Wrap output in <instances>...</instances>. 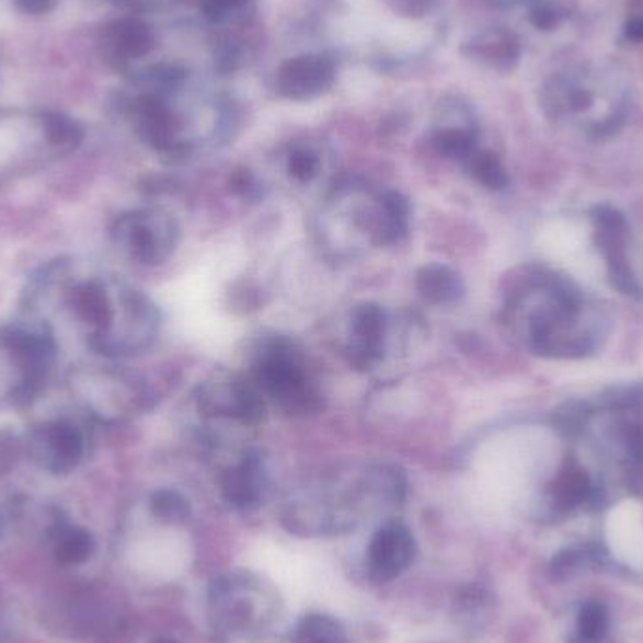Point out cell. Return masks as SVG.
Here are the masks:
<instances>
[{
  "instance_id": "obj_7",
  "label": "cell",
  "mask_w": 643,
  "mask_h": 643,
  "mask_svg": "<svg viewBox=\"0 0 643 643\" xmlns=\"http://www.w3.org/2000/svg\"><path fill=\"white\" fill-rule=\"evenodd\" d=\"M337 67L332 57L311 54L298 55L280 65L275 87L280 96L290 100H311L332 89Z\"/></svg>"
},
{
  "instance_id": "obj_8",
  "label": "cell",
  "mask_w": 643,
  "mask_h": 643,
  "mask_svg": "<svg viewBox=\"0 0 643 643\" xmlns=\"http://www.w3.org/2000/svg\"><path fill=\"white\" fill-rule=\"evenodd\" d=\"M414 537L406 525L392 521L375 532L367 548V569L377 584L392 582L409 569L414 559Z\"/></svg>"
},
{
  "instance_id": "obj_23",
  "label": "cell",
  "mask_w": 643,
  "mask_h": 643,
  "mask_svg": "<svg viewBox=\"0 0 643 643\" xmlns=\"http://www.w3.org/2000/svg\"><path fill=\"white\" fill-rule=\"evenodd\" d=\"M286 172L301 185L311 183L320 172L319 153L309 146H294L286 154Z\"/></svg>"
},
{
  "instance_id": "obj_11",
  "label": "cell",
  "mask_w": 643,
  "mask_h": 643,
  "mask_svg": "<svg viewBox=\"0 0 643 643\" xmlns=\"http://www.w3.org/2000/svg\"><path fill=\"white\" fill-rule=\"evenodd\" d=\"M267 472L260 451H245L238 463L222 474L220 490L230 506L238 510H252L259 506L266 491Z\"/></svg>"
},
{
  "instance_id": "obj_3",
  "label": "cell",
  "mask_w": 643,
  "mask_h": 643,
  "mask_svg": "<svg viewBox=\"0 0 643 643\" xmlns=\"http://www.w3.org/2000/svg\"><path fill=\"white\" fill-rule=\"evenodd\" d=\"M251 378L264 399L294 416L311 414L322 405V395L303 359L286 338L275 335L262 341L254 354Z\"/></svg>"
},
{
  "instance_id": "obj_5",
  "label": "cell",
  "mask_w": 643,
  "mask_h": 643,
  "mask_svg": "<svg viewBox=\"0 0 643 643\" xmlns=\"http://www.w3.org/2000/svg\"><path fill=\"white\" fill-rule=\"evenodd\" d=\"M34 463L51 474H68L85 456V437L68 420H49L34 425L23 443Z\"/></svg>"
},
{
  "instance_id": "obj_24",
  "label": "cell",
  "mask_w": 643,
  "mask_h": 643,
  "mask_svg": "<svg viewBox=\"0 0 643 643\" xmlns=\"http://www.w3.org/2000/svg\"><path fill=\"white\" fill-rule=\"evenodd\" d=\"M571 18V10L558 0H529V23L538 31H555Z\"/></svg>"
},
{
  "instance_id": "obj_4",
  "label": "cell",
  "mask_w": 643,
  "mask_h": 643,
  "mask_svg": "<svg viewBox=\"0 0 643 643\" xmlns=\"http://www.w3.org/2000/svg\"><path fill=\"white\" fill-rule=\"evenodd\" d=\"M113 241L143 266H160L180 241V226L162 209H136L120 215L112 228Z\"/></svg>"
},
{
  "instance_id": "obj_28",
  "label": "cell",
  "mask_w": 643,
  "mask_h": 643,
  "mask_svg": "<svg viewBox=\"0 0 643 643\" xmlns=\"http://www.w3.org/2000/svg\"><path fill=\"white\" fill-rule=\"evenodd\" d=\"M393 7L403 15L420 18V15H425L429 12L432 0H393Z\"/></svg>"
},
{
  "instance_id": "obj_29",
  "label": "cell",
  "mask_w": 643,
  "mask_h": 643,
  "mask_svg": "<svg viewBox=\"0 0 643 643\" xmlns=\"http://www.w3.org/2000/svg\"><path fill=\"white\" fill-rule=\"evenodd\" d=\"M624 41L632 42V44H640L643 42V12L630 15L623 27Z\"/></svg>"
},
{
  "instance_id": "obj_1",
  "label": "cell",
  "mask_w": 643,
  "mask_h": 643,
  "mask_svg": "<svg viewBox=\"0 0 643 643\" xmlns=\"http://www.w3.org/2000/svg\"><path fill=\"white\" fill-rule=\"evenodd\" d=\"M504 324L524 348L546 359H582L597 354L610 332L606 312L572 280L535 269L506 294Z\"/></svg>"
},
{
  "instance_id": "obj_6",
  "label": "cell",
  "mask_w": 643,
  "mask_h": 643,
  "mask_svg": "<svg viewBox=\"0 0 643 643\" xmlns=\"http://www.w3.org/2000/svg\"><path fill=\"white\" fill-rule=\"evenodd\" d=\"M198 403L211 416L243 425L260 424L266 416V399L252 378L236 375L213 378L199 386Z\"/></svg>"
},
{
  "instance_id": "obj_9",
  "label": "cell",
  "mask_w": 643,
  "mask_h": 643,
  "mask_svg": "<svg viewBox=\"0 0 643 643\" xmlns=\"http://www.w3.org/2000/svg\"><path fill=\"white\" fill-rule=\"evenodd\" d=\"M388 317L377 303H359L351 312L348 325V358L359 369H371L384 358L388 343Z\"/></svg>"
},
{
  "instance_id": "obj_16",
  "label": "cell",
  "mask_w": 643,
  "mask_h": 643,
  "mask_svg": "<svg viewBox=\"0 0 643 643\" xmlns=\"http://www.w3.org/2000/svg\"><path fill=\"white\" fill-rule=\"evenodd\" d=\"M611 544L619 558L632 564H638L640 559L643 564V514L640 506L627 503L617 508L611 521Z\"/></svg>"
},
{
  "instance_id": "obj_25",
  "label": "cell",
  "mask_w": 643,
  "mask_h": 643,
  "mask_svg": "<svg viewBox=\"0 0 643 643\" xmlns=\"http://www.w3.org/2000/svg\"><path fill=\"white\" fill-rule=\"evenodd\" d=\"M23 450V443L12 429H0V478L12 472Z\"/></svg>"
},
{
  "instance_id": "obj_22",
  "label": "cell",
  "mask_w": 643,
  "mask_h": 643,
  "mask_svg": "<svg viewBox=\"0 0 643 643\" xmlns=\"http://www.w3.org/2000/svg\"><path fill=\"white\" fill-rule=\"evenodd\" d=\"M151 512L164 524H183L191 514V506L177 491L160 490L151 497Z\"/></svg>"
},
{
  "instance_id": "obj_2",
  "label": "cell",
  "mask_w": 643,
  "mask_h": 643,
  "mask_svg": "<svg viewBox=\"0 0 643 643\" xmlns=\"http://www.w3.org/2000/svg\"><path fill=\"white\" fill-rule=\"evenodd\" d=\"M540 106L555 125L589 140H606L629 117L630 89L611 68L577 65L544 81Z\"/></svg>"
},
{
  "instance_id": "obj_21",
  "label": "cell",
  "mask_w": 643,
  "mask_h": 643,
  "mask_svg": "<svg viewBox=\"0 0 643 643\" xmlns=\"http://www.w3.org/2000/svg\"><path fill=\"white\" fill-rule=\"evenodd\" d=\"M296 643H346V640L332 617L309 616L298 627Z\"/></svg>"
},
{
  "instance_id": "obj_14",
  "label": "cell",
  "mask_w": 643,
  "mask_h": 643,
  "mask_svg": "<svg viewBox=\"0 0 643 643\" xmlns=\"http://www.w3.org/2000/svg\"><path fill=\"white\" fill-rule=\"evenodd\" d=\"M414 285L424 301L432 306H453L464 296L463 279L445 264L420 267Z\"/></svg>"
},
{
  "instance_id": "obj_26",
  "label": "cell",
  "mask_w": 643,
  "mask_h": 643,
  "mask_svg": "<svg viewBox=\"0 0 643 643\" xmlns=\"http://www.w3.org/2000/svg\"><path fill=\"white\" fill-rule=\"evenodd\" d=\"M251 2L252 0H202L199 7H202V12H204L207 20L213 21V23H220V21H226L228 18H232L233 14L241 12Z\"/></svg>"
},
{
  "instance_id": "obj_31",
  "label": "cell",
  "mask_w": 643,
  "mask_h": 643,
  "mask_svg": "<svg viewBox=\"0 0 643 643\" xmlns=\"http://www.w3.org/2000/svg\"><path fill=\"white\" fill-rule=\"evenodd\" d=\"M154 643H177V642H173V640H168V638H160V640H157V642Z\"/></svg>"
},
{
  "instance_id": "obj_10",
  "label": "cell",
  "mask_w": 643,
  "mask_h": 643,
  "mask_svg": "<svg viewBox=\"0 0 643 643\" xmlns=\"http://www.w3.org/2000/svg\"><path fill=\"white\" fill-rule=\"evenodd\" d=\"M134 120L141 140L154 151L167 154L186 151L180 136V120L159 94H143L136 100Z\"/></svg>"
},
{
  "instance_id": "obj_17",
  "label": "cell",
  "mask_w": 643,
  "mask_h": 643,
  "mask_svg": "<svg viewBox=\"0 0 643 643\" xmlns=\"http://www.w3.org/2000/svg\"><path fill=\"white\" fill-rule=\"evenodd\" d=\"M464 172L476 181L478 185L485 186L490 191H503L508 186V172L504 168L503 160L497 154L478 147L476 151L463 162Z\"/></svg>"
},
{
  "instance_id": "obj_20",
  "label": "cell",
  "mask_w": 643,
  "mask_h": 643,
  "mask_svg": "<svg viewBox=\"0 0 643 643\" xmlns=\"http://www.w3.org/2000/svg\"><path fill=\"white\" fill-rule=\"evenodd\" d=\"M44 133L51 146L65 151L76 149L83 140L81 126L65 113H47L44 117Z\"/></svg>"
},
{
  "instance_id": "obj_15",
  "label": "cell",
  "mask_w": 643,
  "mask_h": 643,
  "mask_svg": "<svg viewBox=\"0 0 643 643\" xmlns=\"http://www.w3.org/2000/svg\"><path fill=\"white\" fill-rule=\"evenodd\" d=\"M106 44L123 60L143 59L154 47L151 27L136 18L115 21L106 31Z\"/></svg>"
},
{
  "instance_id": "obj_12",
  "label": "cell",
  "mask_w": 643,
  "mask_h": 643,
  "mask_svg": "<svg viewBox=\"0 0 643 643\" xmlns=\"http://www.w3.org/2000/svg\"><path fill=\"white\" fill-rule=\"evenodd\" d=\"M467 57L482 62L485 67L508 72L516 68L521 57V42L518 36L506 28H490L476 34L463 46Z\"/></svg>"
},
{
  "instance_id": "obj_18",
  "label": "cell",
  "mask_w": 643,
  "mask_h": 643,
  "mask_svg": "<svg viewBox=\"0 0 643 643\" xmlns=\"http://www.w3.org/2000/svg\"><path fill=\"white\" fill-rule=\"evenodd\" d=\"M433 146L446 159L463 164L478 147V128H435Z\"/></svg>"
},
{
  "instance_id": "obj_30",
  "label": "cell",
  "mask_w": 643,
  "mask_h": 643,
  "mask_svg": "<svg viewBox=\"0 0 643 643\" xmlns=\"http://www.w3.org/2000/svg\"><path fill=\"white\" fill-rule=\"evenodd\" d=\"M14 4L25 14L41 15L54 10L57 0H14Z\"/></svg>"
},
{
  "instance_id": "obj_13",
  "label": "cell",
  "mask_w": 643,
  "mask_h": 643,
  "mask_svg": "<svg viewBox=\"0 0 643 643\" xmlns=\"http://www.w3.org/2000/svg\"><path fill=\"white\" fill-rule=\"evenodd\" d=\"M411 226V204L398 191L377 194L372 245L390 246L405 238Z\"/></svg>"
},
{
  "instance_id": "obj_19",
  "label": "cell",
  "mask_w": 643,
  "mask_h": 643,
  "mask_svg": "<svg viewBox=\"0 0 643 643\" xmlns=\"http://www.w3.org/2000/svg\"><path fill=\"white\" fill-rule=\"evenodd\" d=\"M94 540L89 532L83 529H65L60 532L57 546H55V555L62 564H80L93 555Z\"/></svg>"
},
{
  "instance_id": "obj_27",
  "label": "cell",
  "mask_w": 643,
  "mask_h": 643,
  "mask_svg": "<svg viewBox=\"0 0 643 643\" xmlns=\"http://www.w3.org/2000/svg\"><path fill=\"white\" fill-rule=\"evenodd\" d=\"M230 188L232 193L239 198L246 199V202H256L262 196V185H260L259 177L251 172V170H236L230 177Z\"/></svg>"
}]
</instances>
